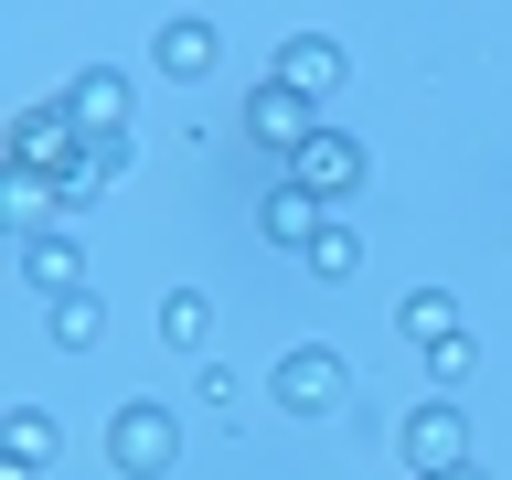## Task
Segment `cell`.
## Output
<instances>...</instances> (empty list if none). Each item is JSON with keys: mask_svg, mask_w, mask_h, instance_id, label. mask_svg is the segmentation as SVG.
Returning <instances> with one entry per match:
<instances>
[{"mask_svg": "<svg viewBox=\"0 0 512 480\" xmlns=\"http://www.w3.org/2000/svg\"><path fill=\"white\" fill-rule=\"evenodd\" d=\"M192 384H203V406H214V416H235V395H246V384H235V363H203Z\"/></svg>", "mask_w": 512, "mask_h": 480, "instance_id": "18", "label": "cell"}, {"mask_svg": "<svg viewBox=\"0 0 512 480\" xmlns=\"http://www.w3.org/2000/svg\"><path fill=\"white\" fill-rule=\"evenodd\" d=\"M256 224H267V246H288V256H310V246H320V235H331V224H342V214H331V203H320V192L278 182V192H267V203H256Z\"/></svg>", "mask_w": 512, "mask_h": 480, "instance_id": "11", "label": "cell"}, {"mask_svg": "<svg viewBox=\"0 0 512 480\" xmlns=\"http://www.w3.org/2000/svg\"><path fill=\"white\" fill-rule=\"evenodd\" d=\"M224 64V32L203 22V11H171V22L150 32V75H171V86H203Z\"/></svg>", "mask_w": 512, "mask_h": 480, "instance_id": "8", "label": "cell"}, {"mask_svg": "<svg viewBox=\"0 0 512 480\" xmlns=\"http://www.w3.org/2000/svg\"><path fill=\"white\" fill-rule=\"evenodd\" d=\"M395 331H406V342H416V363H427V352H438V342H459L470 320H459V299H448V288H406V299H395Z\"/></svg>", "mask_w": 512, "mask_h": 480, "instance_id": "13", "label": "cell"}, {"mask_svg": "<svg viewBox=\"0 0 512 480\" xmlns=\"http://www.w3.org/2000/svg\"><path fill=\"white\" fill-rule=\"evenodd\" d=\"M22 288H43V310H54V299H86V235H75V224L32 235L22 246Z\"/></svg>", "mask_w": 512, "mask_h": 480, "instance_id": "9", "label": "cell"}, {"mask_svg": "<svg viewBox=\"0 0 512 480\" xmlns=\"http://www.w3.org/2000/svg\"><path fill=\"white\" fill-rule=\"evenodd\" d=\"M448 480H480V470H448Z\"/></svg>", "mask_w": 512, "mask_h": 480, "instance_id": "19", "label": "cell"}, {"mask_svg": "<svg viewBox=\"0 0 512 480\" xmlns=\"http://www.w3.org/2000/svg\"><path fill=\"white\" fill-rule=\"evenodd\" d=\"M160 352H171V363H203V352H214V299H203V288H160Z\"/></svg>", "mask_w": 512, "mask_h": 480, "instance_id": "12", "label": "cell"}, {"mask_svg": "<svg viewBox=\"0 0 512 480\" xmlns=\"http://www.w3.org/2000/svg\"><path fill=\"white\" fill-rule=\"evenodd\" d=\"M54 448H64V427H54V416H43V406H11V416H0V459H11V470H43V459H54Z\"/></svg>", "mask_w": 512, "mask_h": 480, "instance_id": "14", "label": "cell"}, {"mask_svg": "<svg viewBox=\"0 0 512 480\" xmlns=\"http://www.w3.org/2000/svg\"><path fill=\"white\" fill-rule=\"evenodd\" d=\"M43 331H54V352H96V342H107V299H96V288H86V299H54Z\"/></svg>", "mask_w": 512, "mask_h": 480, "instance_id": "15", "label": "cell"}, {"mask_svg": "<svg viewBox=\"0 0 512 480\" xmlns=\"http://www.w3.org/2000/svg\"><path fill=\"white\" fill-rule=\"evenodd\" d=\"M54 107L86 128V139H128V75H118V64H86V75H75Z\"/></svg>", "mask_w": 512, "mask_h": 480, "instance_id": "10", "label": "cell"}, {"mask_svg": "<svg viewBox=\"0 0 512 480\" xmlns=\"http://www.w3.org/2000/svg\"><path fill=\"white\" fill-rule=\"evenodd\" d=\"M278 86L310 96L320 118H331V107H342V86H352V54L331 43V32H288V43H278Z\"/></svg>", "mask_w": 512, "mask_h": 480, "instance_id": "6", "label": "cell"}, {"mask_svg": "<svg viewBox=\"0 0 512 480\" xmlns=\"http://www.w3.org/2000/svg\"><path fill=\"white\" fill-rule=\"evenodd\" d=\"M470 374H480V342H470V331H459V342H438V352H427V384H438L448 406H459V384H470Z\"/></svg>", "mask_w": 512, "mask_h": 480, "instance_id": "17", "label": "cell"}, {"mask_svg": "<svg viewBox=\"0 0 512 480\" xmlns=\"http://www.w3.org/2000/svg\"><path fill=\"white\" fill-rule=\"evenodd\" d=\"M267 395H278V416H352V363L331 342H288L267 363Z\"/></svg>", "mask_w": 512, "mask_h": 480, "instance_id": "2", "label": "cell"}, {"mask_svg": "<svg viewBox=\"0 0 512 480\" xmlns=\"http://www.w3.org/2000/svg\"><path fill=\"white\" fill-rule=\"evenodd\" d=\"M320 128H331V118H320L310 96H288L278 75H267V86L246 96V139H256V150H278V171H288V160H299V150H310Z\"/></svg>", "mask_w": 512, "mask_h": 480, "instance_id": "7", "label": "cell"}, {"mask_svg": "<svg viewBox=\"0 0 512 480\" xmlns=\"http://www.w3.org/2000/svg\"><path fill=\"white\" fill-rule=\"evenodd\" d=\"M395 459H406L416 480H448V470H470V416L448 406V395H427V406L395 427Z\"/></svg>", "mask_w": 512, "mask_h": 480, "instance_id": "4", "label": "cell"}, {"mask_svg": "<svg viewBox=\"0 0 512 480\" xmlns=\"http://www.w3.org/2000/svg\"><path fill=\"white\" fill-rule=\"evenodd\" d=\"M107 470L118 480H171L182 470V416L160 406V395H128V406L107 416Z\"/></svg>", "mask_w": 512, "mask_h": 480, "instance_id": "1", "label": "cell"}, {"mask_svg": "<svg viewBox=\"0 0 512 480\" xmlns=\"http://www.w3.org/2000/svg\"><path fill=\"white\" fill-rule=\"evenodd\" d=\"M363 171H374V160H363V139H352L342 118H331V128H320V139H310V150H299V160H288V171H278V182L320 192V203H331V214H342L352 192H363Z\"/></svg>", "mask_w": 512, "mask_h": 480, "instance_id": "5", "label": "cell"}, {"mask_svg": "<svg viewBox=\"0 0 512 480\" xmlns=\"http://www.w3.org/2000/svg\"><path fill=\"white\" fill-rule=\"evenodd\" d=\"M299 267H310L320 288H342V278H363V235H352V224H331V235H320V246L299 256Z\"/></svg>", "mask_w": 512, "mask_h": 480, "instance_id": "16", "label": "cell"}, {"mask_svg": "<svg viewBox=\"0 0 512 480\" xmlns=\"http://www.w3.org/2000/svg\"><path fill=\"white\" fill-rule=\"evenodd\" d=\"M86 150L96 139L64 118V107H22V128H11V171H32V182H54V192L86 171Z\"/></svg>", "mask_w": 512, "mask_h": 480, "instance_id": "3", "label": "cell"}]
</instances>
